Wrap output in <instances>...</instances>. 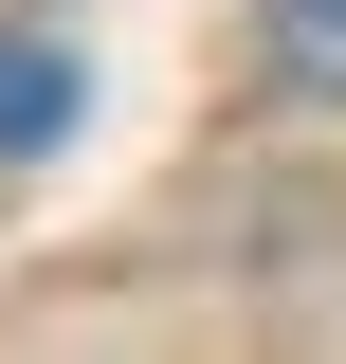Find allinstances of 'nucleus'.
<instances>
[{
  "instance_id": "obj_2",
  "label": "nucleus",
  "mask_w": 346,
  "mask_h": 364,
  "mask_svg": "<svg viewBox=\"0 0 346 364\" xmlns=\"http://www.w3.org/2000/svg\"><path fill=\"white\" fill-rule=\"evenodd\" d=\"M256 37H273V73H292V91H346V0H273Z\"/></svg>"
},
{
  "instance_id": "obj_1",
  "label": "nucleus",
  "mask_w": 346,
  "mask_h": 364,
  "mask_svg": "<svg viewBox=\"0 0 346 364\" xmlns=\"http://www.w3.org/2000/svg\"><path fill=\"white\" fill-rule=\"evenodd\" d=\"M73 128V55L55 37H0V146H55Z\"/></svg>"
}]
</instances>
